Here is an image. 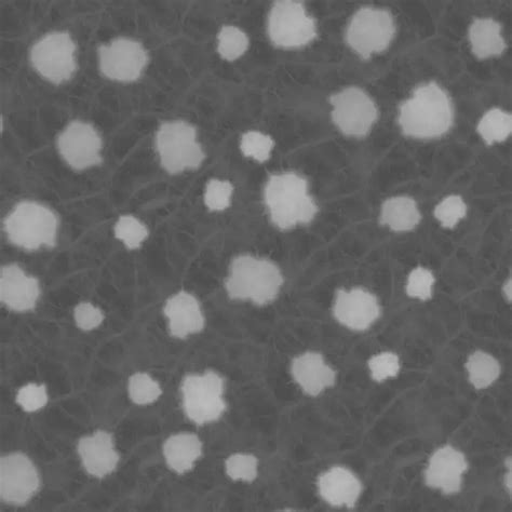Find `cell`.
I'll return each mask as SVG.
<instances>
[{
    "label": "cell",
    "instance_id": "cell-4",
    "mask_svg": "<svg viewBox=\"0 0 512 512\" xmlns=\"http://www.w3.org/2000/svg\"><path fill=\"white\" fill-rule=\"evenodd\" d=\"M5 231L13 245L26 250L55 247L58 219L48 208L24 201L5 220Z\"/></svg>",
    "mask_w": 512,
    "mask_h": 512
},
{
    "label": "cell",
    "instance_id": "cell-9",
    "mask_svg": "<svg viewBox=\"0 0 512 512\" xmlns=\"http://www.w3.org/2000/svg\"><path fill=\"white\" fill-rule=\"evenodd\" d=\"M75 44L67 33H51L33 47L31 61L35 70L49 82L60 85L76 70Z\"/></svg>",
    "mask_w": 512,
    "mask_h": 512
},
{
    "label": "cell",
    "instance_id": "cell-18",
    "mask_svg": "<svg viewBox=\"0 0 512 512\" xmlns=\"http://www.w3.org/2000/svg\"><path fill=\"white\" fill-rule=\"evenodd\" d=\"M321 497L333 507L354 508L362 493L361 481L345 467H333L318 479Z\"/></svg>",
    "mask_w": 512,
    "mask_h": 512
},
{
    "label": "cell",
    "instance_id": "cell-26",
    "mask_svg": "<svg viewBox=\"0 0 512 512\" xmlns=\"http://www.w3.org/2000/svg\"><path fill=\"white\" fill-rule=\"evenodd\" d=\"M128 389L131 400L139 406H148V404L156 402L163 394L159 383L146 373L132 375Z\"/></svg>",
    "mask_w": 512,
    "mask_h": 512
},
{
    "label": "cell",
    "instance_id": "cell-8",
    "mask_svg": "<svg viewBox=\"0 0 512 512\" xmlns=\"http://www.w3.org/2000/svg\"><path fill=\"white\" fill-rule=\"evenodd\" d=\"M268 34L277 47L299 48L316 38V22L302 3L280 0L269 13Z\"/></svg>",
    "mask_w": 512,
    "mask_h": 512
},
{
    "label": "cell",
    "instance_id": "cell-5",
    "mask_svg": "<svg viewBox=\"0 0 512 512\" xmlns=\"http://www.w3.org/2000/svg\"><path fill=\"white\" fill-rule=\"evenodd\" d=\"M182 394L184 412L196 425L217 422L226 411L224 382L215 372L187 375Z\"/></svg>",
    "mask_w": 512,
    "mask_h": 512
},
{
    "label": "cell",
    "instance_id": "cell-19",
    "mask_svg": "<svg viewBox=\"0 0 512 512\" xmlns=\"http://www.w3.org/2000/svg\"><path fill=\"white\" fill-rule=\"evenodd\" d=\"M293 379L303 392L312 397L321 395L335 384L336 373L318 353H305L292 362Z\"/></svg>",
    "mask_w": 512,
    "mask_h": 512
},
{
    "label": "cell",
    "instance_id": "cell-31",
    "mask_svg": "<svg viewBox=\"0 0 512 512\" xmlns=\"http://www.w3.org/2000/svg\"><path fill=\"white\" fill-rule=\"evenodd\" d=\"M467 207L461 196L443 199L435 210V217L444 228H454L466 217Z\"/></svg>",
    "mask_w": 512,
    "mask_h": 512
},
{
    "label": "cell",
    "instance_id": "cell-35",
    "mask_svg": "<svg viewBox=\"0 0 512 512\" xmlns=\"http://www.w3.org/2000/svg\"><path fill=\"white\" fill-rule=\"evenodd\" d=\"M17 402L26 412L43 409L48 402L46 386L29 384L22 387L17 395Z\"/></svg>",
    "mask_w": 512,
    "mask_h": 512
},
{
    "label": "cell",
    "instance_id": "cell-23",
    "mask_svg": "<svg viewBox=\"0 0 512 512\" xmlns=\"http://www.w3.org/2000/svg\"><path fill=\"white\" fill-rule=\"evenodd\" d=\"M421 213L416 202L407 196L386 200L382 207L381 223L394 232H410L420 224Z\"/></svg>",
    "mask_w": 512,
    "mask_h": 512
},
{
    "label": "cell",
    "instance_id": "cell-38",
    "mask_svg": "<svg viewBox=\"0 0 512 512\" xmlns=\"http://www.w3.org/2000/svg\"><path fill=\"white\" fill-rule=\"evenodd\" d=\"M505 485H506V489L508 490L509 494L511 495V490H512V469L511 468H508V474L506 475V478H505Z\"/></svg>",
    "mask_w": 512,
    "mask_h": 512
},
{
    "label": "cell",
    "instance_id": "cell-13",
    "mask_svg": "<svg viewBox=\"0 0 512 512\" xmlns=\"http://www.w3.org/2000/svg\"><path fill=\"white\" fill-rule=\"evenodd\" d=\"M59 151L73 169L85 170L101 163L102 141L91 125L74 121L58 140Z\"/></svg>",
    "mask_w": 512,
    "mask_h": 512
},
{
    "label": "cell",
    "instance_id": "cell-6",
    "mask_svg": "<svg viewBox=\"0 0 512 512\" xmlns=\"http://www.w3.org/2000/svg\"><path fill=\"white\" fill-rule=\"evenodd\" d=\"M156 144L161 165L171 174L197 169L205 159L197 142L196 129L185 121H172L161 126Z\"/></svg>",
    "mask_w": 512,
    "mask_h": 512
},
{
    "label": "cell",
    "instance_id": "cell-16",
    "mask_svg": "<svg viewBox=\"0 0 512 512\" xmlns=\"http://www.w3.org/2000/svg\"><path fill=\"white\" fill-rule=\"evenodd\" d=\"M39 285L34 277L26 276L18 265L2 267L0 300L15 312L31 311L39 298Z\"/></svg>",
    "mask_w": 512,
    "mask_h": 512
},
{
    "label": "cell",
    "instance_id": "cell-28",
    "mask_svg": "<svg viewBox=\"0 0 512 512\" xmlns=\"http://www.w3.org/2000/svg\"><path fill=\"white\" fill-rule=\"evenodd\" d=\"M226 473L234 481L251 483L259 475V460L252 454L237 453L227 458Z\"/></svg>",
    "mask_w": 512,
    "mask_h": 512
},
{
    "label": "cell",
    "instance_id": "cell-11",
    "mask_svg": "<svg viewBox=\"0 0 512 512\" xmlns=\"http://www.w3.org/2000/svg\"><path fill=\"white\" fill-rule=\"evenodd\" d=\"M100 70L116 82L131 83L140 78L148 61L143 46L127 38L113 40L99 49Z\"/></svg>",
    "mask_w": 512,
    "mask_h": 512
},
{
    "label": "cell",
    "instance_id": "cell-12",
    "mask_svg": "<svg viewBox=\"0 0 512 512\" xmlns=\"http://www.w3.org/2000/svg\"><path fill=\"white\" fill-rule=\"evenodd\" d=\"M39 488V476L30 458L16 453L0 460V496L12 505L28 503Z\"/></svg>",
    "mask_w": 512,
    "mask_h": 512
},
{
    "label": "cell",
    "instance_id": "cell-25",
    "mask_svg": "<svg viewBox=\"0 0 512 512\" xmlns=\"http://www.w3.org/2000/svg\"><path fill=\"white\" fill-rule=\"evenodd\" d=\"M478 132L489 145L504 142L512 132V116L500 109L490 110L481 118Z\"/></svg>",
    "mask_w": 512,
    "mask_h": 512
},
{
    "label": "cell",
    "instance_id": "cell-34",
    "mask_svg": "<svg viewBox=\"0 0 512 512\" xmlns=\"http://www.w3.org/2000/svg\"><path fill=\"white\" fill-rule=\"evenodd\" d=\"M434 285V275L424 267H417L409 276L407 293L410 298L427 301L433 295Z\"/></svg>",
    "mask_w": 512,
    "mask_h": 512
},
{
    "label": "cell",
    "instance_id": "cell-32",
    "mask_svg": "<svg viewBox=\"0 0 512 512\" xmlns=\"http://www.w3.org/2000/svg\"><path fill=\"white\" fill-rule=\"evenodd\" d=\"M372 379L377 383L394 379L400 371V361L394 353H382L369 360Z\"/></svg>",
    "mask_w": 512,
    "mask_h": 512
},
{
    "label": "cell",
    "instance_id": "cell-14",
    "mask_svg": "<svg viewBox=\"0 0 512 512\" xmlns=\"http://www.w3.org/2000/svg\"><path fill=\"white\" fill-rule=\"evenodd\" d=\"M333 314L344 327L366 331L379 319L381 307L376 296L367 290L355 288L336 293Z\"/></svg>",
    "mask_w": 512,
    "mask_h": 512
},
{
    "label": "cell",
    "instance_id": "cell-1",
    "mask_svg": "<svg viewBox=\"0 0 512 512\" xmlns=\"http://www.w3.org/2000/svg\"><path fill=\"white\" fill-rule=\"evenodd\" d=\"M399 125L404 134L416 139H435L453 125V106L446 91L436 83L417 88L400 107Z\"/></svg>",
    "mask_w": 512,
    "mask_h": 512
},
{
    "label": "cell",
    "instance_id": "cell-33",
    "mask_svg": "<svg viewBox=\"0 0 512 512\" xmlns=\"http://www.w3.org/2000/svg\"><path fill=\"white\" fill-rule=\"evenodd\" d=\"M234 187L231 183L211 180L206 187L205 204L211 211H223L231 206Z\"/></svg>",
    "mask_w": 512,
    "mask_h": 512
},
{
    "label": "cell",
    "instance_id": "cell-21",
    "mask_svg": "<svg viewBox=\"0 0 512 512\" xmlns=\"http://www.w3.org/2000/svg\"><path fill=\"white\" fill-rule=\"evenodd\" d=\"M164 455L174 473L186 474L201 457L202 442L195 434L173 435L164 444Z\"/></svg>",
    "mask_w": 512,
    "mask_h": 512
},
{
    "label": "cell",
    "instance_id": "cell-37",
    "mask_svg": "<svg viewBox=\"0 0 512 512\" xmlns=\"http://www.w3.org/2000/svg\"><path fill=\"white\" fill-rule=\"evenodd\" d=\"M503 291H504V294H505V298H506L509 302H511V299H512V280H511V278H509V279L505 282V285H504Z\"/></svg>",
    "mask_w": 512,
    "mask_h": 512
},
{
    "label": "cell",
    "instance_id": "cell-20",
    "mask_svg": "<svg viewBox=\"0 0 512 512\" xmlns=\"http://www.w3.org/2000/svg\"><path fill=\"white\" fill-rule=\"evenodd\" d=\"M78 453L88 473L100 479L113 473L119 462L113 437L105 431L80 439Z\"/></svg>",
    "mask_w": 512,
    "mask_h": 512
},
{
    "label": "cell",
    "instance_id": "cell-24",
    "mask_svg": "<svg viewBox=\"0 0 512 512\" xmlns=\"http://www.w3.org/2000/svg\"><path fill=\"white\" fill-rule=\"evenodd\" d=\"M466 368L470 383L477 389L490 387L501 375L500 362L480 350L469 357Z\"/></svg>",
    "mask_w": 512,
    "mask_h": 512
},
{
    "label": "cell",
    "instance_id": "cell-17",
    "mask_svg": "<svg viewBox=\"0 0 512 512\" xmlns=\"http://www.w3.org/2000/svg\"><path fill=\"white\" fill-rule=\"evenodd\" d=\"M164 313L169 321L173 338L184 340L204 330L205 317L194 295L180 292L168 300Z\"/></svg>",
    "mask_w": 512,
    "mask_h": 512
},
{
    "label": "cell",
    "instance_id": "cell-29",
    "mask_svg": "<svg viewBox=\"0 0 512 512\" xmlns=\"http://www.w3.org/2000/svg\"><path fill=\"white\" fill-rule=\"evenodd\" d=\"M115 235L129 249H139L148 237L146 226L132 215H124L115 226Z\"/></svg>",
    "mask_w": 512,
    "mask_h": 512
},
{
    "label": "cell",
    "instance_id": "cell-22",
    "mask_svg": "<svg viewBox=\"0 0 512 512\" xmlns=\"http://www.w3.org/2000/svg\"><path fill=\"white\" fill-rule=\"evenodd\" d=\"M501 32V24L492 19L475 20L469 30L474 55L480 60L501 56L506 49Z\"/></svg>",
    "mask_w": 512,
    "mask_h": 512
},
{
    "label": "cell",
    "instance_id": "cell-27",
    "mask_svg": "<svg viewBox=\"0 0 512 512\" xmlns=\"http://www.w3.org/2000/svg\"><path fill=\"white\" fill-rule=\"evenodd\" d=\"M249 47V38L235 26H224L219 34V53L227 61L244 56Z\"/></svg>",
    "mask_w": 512,
    "mask_h": 512
},
{
    "label": "cell",
    "instance_id": "cell-30",
    "mask_svg": "<svg viewBox=\"0 0 512 512\" xmlns=\"http://www.w3.org/2000/svg\"><path fill=\"white\" fill-rule=\"evenodd\" d=\"M274 146L275 142L271 137L256 131L244 134L240 143L241 152L259 163H265L271 158Z\"/></svg>",
    "mask_w": 512,
    "mask_h": 512
},
{
    "label": "cell",
    "instance_id": "cell-7",
    "mask_svg": "<svg viewBox=\"0 0 512 512\" xmlns=\"http://www.w3.org/2000/svg\"><path fill=\"white\" fill-rule=\"evenodd\" d=\"M393 16L386 10L372 7L361 8L349 23L346 39L363 59H370L373 53L386 50L395 36Z\"/></svg>",
    "mask_w": 512,
    "mask_h": 512
},
{
    "label": "cell",
    "instance_id": "cell-10",
    "mask_svg": "<svg viewBox=\"0 0 512 512\" xmlns=\"http://www.w3.org/2000/svg\"><path fill=\"white\" fill-rule=\"evenodd\" d=\"M334 124L349 137H365L379 112L368 94L359 88H347L331 97Z\"/></svg>",
    "mask_w": 512,
    "mask_h": 512
},
{
    "label": "cell",
    "instance_id": "cell-3",
    "mask_svg": "<svg viewBox=\"0 0 512 512\" xmlns=\"http://www.w3.org/2000/svg\"><path fill=\"white\" fill-rule=\"evenodd\" d=\"M265 201L273 223L284 231L312 222L318 212L307 181L295 173L273 175L265 187Z\"/></svg>",
    "mask_w": 512,
    "mask_h": 512
},
{
    "label": "cell",
    "instance_id": "cell-2",
    "mask_svg": "<svg viewBox=\"0 0 512 512\" xmlns=\"http://www.w3.org/2000/svg\"><path fill=\"white\" fill-rule=\"evenodd\" d=\"M282 285L284 277L273 262L241 255L233 261L225 287L233 300L265 306L276 300Z\"/></svg>",
    "mask_w": 512,
    "mask_h": 512
},
{
    "label": "cell",
    "instance_id": "cell-36",
    "mask_svg": "<svg viewBox=\"0 0 512 512\" xmlns=\"http://www.w3.org/2000/svg\"><path fill=\"white\" fill-rule=\"evenodd\" d=\"M103 320L104 314L101 309L90 303H82L75 308L76 325L84 331L98 328Z\"/></svg>",
    "mask_w": 512,
    "mask_h": 512
},
{
    "label": "cell",
    "instance_id": "cell-15",
    "mask_svg": "<svg viewBox=\"0 0 512 512\" xmlns=\"http://www.w3.org/2000/svg\"><path fill=\"white\" fill-rule=\"evenodd\" d=\"M468 469L465 455L451 446L437 450L430 457L425 474L429 488L451 495L460 492Z\"/></svg>",
    "mask_w": 512,
    "mask_h": 512
}]
</instances>
